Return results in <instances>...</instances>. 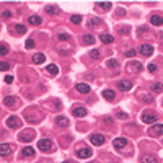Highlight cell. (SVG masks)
<instances>
[{
    "mask_svg": "<svg viewBox=\"0 0 163 163\" xmlns=\"http://www.w3.org/2000/svg\"><path fill=\"white\" fill-rule=\"evenodd\" d=\"M46 13H47V15H59L60 8L56 7V5H49V7H46Z\"/></svg>",
    "mask_w": 163,
    "mask_h": 163,
    "instance_id": "e0dca14e",
    "label": "cell"
},
{
    "mask_svg": "<svg viewBox=\"0 0 163 163\" xmlns=\"http://www.w3.org/2000/svg\"><path fill=\"white\" fill-rule=\"evenodd\" d=\"M137 96H139V98H142L144 103H153V96L147 95V93H144V91H140V93H139Z\"/></svg>",
    "mask_w": 163,
    "mask_h": 163,
    "instance_id": "44dd1931",
    "label": "cell"
},
{
    "mask_svg": "<svg viewBox=\"0 0 163 163\" xmlns=\"http://www.w3.org/2000/svg\"><path fill=\"white\" fill-rule=\"evenodd\" d=\"M140 161L142 163H158V158L150 157V155H144L142 158H140Z\"/></svg>",
    "mask_w": 163,
    "mask_h": 163,
    "instance_id": "d4e9b609",
    "label": "cell"
},
{
    "mask_svg": "<svg viewBox=\"0 0 163 163\" xmlns=\"http://www.w3.org/2000/svg\"><path fill=\"white\" fill-rule=\"evenodd\" d=\"M100 41L104 42V44H111L114 41V38L111 36V34H101V36H100Z\"/></svg>",
    "mask_w": 163,
    "mask_h": 163,
    "instance_id": "cb8c5ba5",
    "label": "cell"
},
{
    "mask_svg": "<svg viewBox=\"0 0 163 163\" xmlns=\"http://www.w3.org/2000/svg\"><path fill=\"white\" fill-rule=\"evenodd\" d=\"M150 25H153V26H161L163 25V18L160 15H152L150 16Z\"/></svg>",
    "mask_w": 163,
    "mask_h": 163,
    "instance_id": "5bb4252c",
    "label": "cell"
},
{
    "mask_svg": "<svg viewBox=\"0 0 163 163\" xmlns=\"http://www.w3.org/2000/svg\"><path fill=\"white\" fill-rule=\"evenodd\" d=\"M13 31H15L16 34H25L26 33V26H23V25H15V26H13Z\"/></svg>",
    "mask_w": 163,
    "mask_h": 163,
    "instance_id": "83f0119b",
    "label": "cell"
},
{
    "mask_svg": "<svg viewBox=\"0 0 163 163\" xmlns=\"http://www.w3.org/2000/svg\"><path fill=\"white\" fill-rule=\"evenodd\" d=\"M140 33H147V28H145V26H142V28H139V34Z\"/></svg>",
    "mask_w": 163,
    "mask_h": 163,
    "instance_id": "bcb514c9",
    "label": "cell"
},
{
    "mask_svg": "<svg viewBox=\"0 0 163 163\" xmlns=\"http://www.w3.org/2000/svg\"><path fill=\"white\" fill-rule=\"evenodd\" d=\"M25 46H26V49H33V47H34V41H33V39H28Z\"/></svg>",
    "mask_w": 163,
    "mask_h": 163,
    "instance_id": "f35d334b",
    "label": "cell"
},
{
    "mask_svg": "<svg viewBox=\"0 0 163 163\" xmlns=\"http://www.w3.org/2000/svg\"><path fill=\"white\" fill-rule=\"evenodd\" d=\"M46 70H47V73H51V75H57V73H59V69H57V65H54V64H49L46 67Z\"/></svg>",
    "mask_w": 163,
    "mask_h": 163,
    "instance_id": "4316f807",
    "label": "cell"
},
{
    "mask_svg": "<svg viewBox=\"0 0 163 163\" xmlns=\"http://www.w3.org/2000/svg\"><path fill=\"white\" fill-rule=\"evenodd\" d=\"M7 126L12 127V129H18V127L21 126V121H20L16 116H10V117L7 119Z\"/></svg>",
    "mask_w": 163,
    "mask_h": 163,
    "instance_id": "8992f818",
    "label": "cell"
},
{
    "mask_svg": "<svg viewBox=\"0 0 163 163\" xmlns=\"http://www.w3.org/2000/svg\"><path fill=\"white\" fill-rule=\"evenodd\" d=\"M91 155H93V150H91V148H80V150L77 152L78 158H90Z\"/></svg>",
    "mask_w": 163,
    "mask_h": 163,
    "instance_id": "30bf717a",
    "label": "cell"
},
{
    "mask_svg": "<svg viewBox=\"0 0 163 163\" xmlns=\"http://www.w3.org/2000/svg\"><path fill=\"white\" fill-rule=\"evenodd\" d=\"M0 47H2V49H0V54H2V56H5L7 52H8V49H7V46H5V44H2V46H0Z\"/></svg>",
    "mask_w": 163,
    "mask_h": 163,
    "instance_id": "b9f144b4",
    "label": "cell"
},
{
    "mask_svg": "<svg viewBox=\"0 0 163 163\" xmlns=\"http://www.w3.org/2000/svg\"><path fill=\"white\" fill-rule=\"evenodd\" d=\"M137 51H139L142 56L148 57V56H152V54H153V51H155V49H153V46H150V44H140Z\"/></svg>",
    "mask_w": 163,
    "mask_h": 163,
    "instance_id": "5b68a950",
    "label": "cell"
},
{
    "mask_svg": "<svg viewBox=\"0 0 163 163\" xmlns=\"http://www.w3.org/2000/svg\"><path fill=\"white\" fill-rule=\"evenodd\" d=\"M21 155L23 157H33L34 155V148L33 147H25L23 152H21Z\"/></svg>",
    "mask_w": 163,
    "mask_h": 163,
    "instance_id": "f1b7e54d",
    "label": "cell"
},
{
    "mask_svg": "<svg viewBox=\"0 0 163 163\" xmlns=\"http://www.w3.org/2000/svg\"><path fill=\"white\" fill-rule=\"evenodd\" d=\"M90 57L91 59H101V52L98 49H93V51H90Z\"/></svg>",
    "mask_w": 163,
    "mask_h": 163,
    "instance_id": "4dcf8cb0",
    "label": "cell"
},
{
    "mask_svg": "<svg viewBox=\"0 0 163 163\" xmlns=\"http://www.w3.org/2000/svg\"><path fill=\"white\" fill-rule=\"evenodd\" d=\"M33 139H34V132L33 131H23L20 134V140H21V142H31Z\"/></svg>",
    "mask_w": 163,
    "mask_h": 163,
    "instance_id": "52a82bcc",
    "label": "cell"
},
{
    "mask_svg": "<svg viewBox=\"0 0 163 163\" xmlns=\"http://www.w3.org/2000/svg\"><path fill=\"white\" fill-rule=\"evenodd\" d=\"M0 69H2V72H5V70H10V64L5 62V60H2V64H0Z\"/></svg>",
    "mask_w": 163,
    "mask_h": 163,
    "instance_id": "d590c367",
    "label": "cell"
},
{
    "mask_svg": "<svg viewBox=\"0 0 163 163\" xmlns=\"http://www.w3.org/2000/svg\"><path fill=\"white\" fill-rule=\"evenodd\" d=\"M83 42H85V44H90V46H91V44L95 42V38L91 36V34H85V36H83Z\"/></svg>",
    "mask_w": 163,
    "mask_h": 163,
    "instance_id": "f546056e",
    "label": "cell"
},
{
    "mask_svg": "<svg viewBox=\"0 0 163 163\" xmlns=\"http://www.w3.org/2000/svg\"><path fill=\"white\" fill-rule=\"evenodd\" d=\"M3 80H5V83H13V77H12V75H7Z\"/></svg>",
    "mask_w": 163,
    "mask_h": 163,
    "instance_id": "ee69618b",
    "label": "cell"
},
{
    "mask_svg": "<svg viewBox=\"0 0 163 163\" xmlns=\"http://www.w3.org/2000/svg\"><path fill=\"white\" fill-rule=\"evenodd\" d=\"M56 124L60 126V127H67L69 126V119L65 116H57L56 117Z\"/></svg>",
    "mask_w": 163,
    "mask_h": 163,
    "instance_id": "9a60e30c",
    "label": "cell"
},
{
    "mask_svg": "<svg viewBox=\"0 0 163 163\" xmlns=\"http://www.w3.org/2000/svg\"><path fill=\"white\" fill-rule=\"evenodd\" d=\"M95 7L98 8V10H109L113 5H111V2H96Z\"/></svg>",
    "mask_w": 163,
    "mask_h": 163,
    "instance_id": "2e32d148",
    "label": "cell"
},
{
    "mask_svg": "<svg viewBox=\"0 0 163 163\" xmlns=\"http://www.w3.org/2000/svg\"><path fill=\"white\" fill-rule=\"evenodd\" d=\"M87 113H88V111H87L85 108H82V106H75V108L72 109V114H73L75 117H85Z\"/></svg>",
    "mask_w": 163,
    "mask_h": 163,
    "instance_id": "ba28073f",
    "label": "cell"
},
{
    "mask_svg": "<svg viewBox=\"0 0 163 163\" xmlns=\"http://www.w3.org/2000/svg\"><path fill=\"white\" fill-rule=\"evenodd\" d=\"M90 142L93 145H96V147H101V145L106 142V135H104V134H91Z\"/></svg>",
    "mask_w": 163,
    "mask_h": 163,
    "instance_id": "3957f363",
    "label": "cell"
},
{
    "mask_svg": "<svg viewBox=\"0 0 163 163\" xmlns=\"http://www.w3.org/2000/svg\"><path fill=\"white\" fill-rule=\"evenodd\" d=\"M103 98H106V100H109V101H113L114 98H116V93H114L113 90H104V91H103Z\"/></svg>",
    "mask_w": 163,
    "mask_h": 163,
    "instance_id": "484cf974",
    "label": "cell"
},
{
    "mask_svg": "<svg viewBox=\"0 0 163 163\" xmlns=\"http://www.w3.org/2000/svg\"><path fill=\"white\" fill-rule=\"evenodd\" d=\"M150 90L153 91V93H161V91H163V85L160 82H155V83H152Z\"/></svg>",
    "mask_w": 163,
    "mask_h": 163,
    "instance_id": "ffe728a7",
    "label": "cell"
},
{
    "mask_svg": "<svg viewBox=\"0 0 163 163\" xmlns=\"http://www.w3.org/2000/svg\"><path fill=\"white\" fill-rule=\"evenodd\" d=\"M104 122H106V124H113V121L111 119H109V117H104V119H103Z\"/></svg>",
    "mask_w": 163,
    "mask_h": 163,
    "instance_id": "7dc6e473",
    "label": "cell"
},
{
    "mask_svg": "<svg viewBox=\"0 0 163 163\" xmlns=\"http://www.w3.org/2000/svg\"><path fill=\"white\" fill-rule=\"evenodd\" d=\"M150 135H163V124H155L150 129Z\"/></svg>",
    "mask_w": 163,
    "mask_h": 163,
    "instance_id": "4fadbf2b",
    "label": "cell"
},
{
    "mask_svg": "<svg viewBox=\"0 0 163 163\" xmlns=\"http://www.w3.org/2000/svg\"><path fill=\"white\" fill-rule=\"evenodd\" d=\"M90 163H95V161H90Z\"/></svg>",
    "mask_w": 163,
    "mask_h": 163,
    "instance_id": "681fc988",
    "label": "cell"
},
{
    "mask_svg": "<svg viewBox=\"0 0 163 163\" xmlns=\"http://www.w3.org/2000/svg\"><path fill=\"white\" fill-rule=\"evenodd\" d=\"M100 25H101V21L98 18H88V21H87L88 28H96V26H100Z\"/></svg>",
    "mask_w": 163,
    "mask_h": 163,
    "instance_id": "603a6c76",
    "label": "cell"
},
{
    "mask_svg": "<svg viewBox=\"0 0 163 163\" xmlns=\"http://www.w3.org/2000/svg\"><path fill=\"white\" fill-rule=\"evenodd\" d=\"M129 31H131L129 26H119V28H117V33H124V34H127Z\"/></svg>",
    "mask_w": 163,
    "mask_h": 163,
    "instance_id": "e575fe53",
    "label": "cell"
},
{
    "mask_svg": "<svg viewBox=\"0 0 163 163\" xmlns=\"http://www.w3.org/2000/svg\"><path fill=\"white\" fill-rule=\"evenodd\" d=\"M62 163H70V161H62Z\"/></svg>",
    "mask_w": 163,
    "mask_h": 163,
    "instance_id": "c3c4849f",
    "label": "cell"
},
{
    "mask_svg": "<svg viewBox=\"0 0 163 163\" xmlns=\"http://www.w3.org/2000/svg\"><path fill=\"white\" fill-rule=\"evenodd\" d=\"M57 38L60 39V41H67V39H70V36L67 33H60V34H57Z\"/></svg>",
    "mask_w": 163,
    "mask_h": 163,
    "instance_id": "8d00e7d4",
    "label": "cell"
},
{
    "mask_svg": "<svg viewBox=\"0 0 163 163\" xmlns=\"http://www.w3.org/2000/svg\"><path fill=\"white\" fill-rule=\"evenodd\" d=\"M142 121L145 124H155L157 122V114H153L152 111H145L142 114Z\"/></svg>",
    "mask_w": 163,
    "mask_h": 163,
    "instance_id": "277c9868",
    "label": "cell"
},
{
    "mask_svg": "<svg viewBox=\"0 0 163 163\" xmlns=\"http://www.w3.org/2000/svg\"><path fill=\"white\" fill-rule=\"evenodd\" d=\"M135 54H137V51H135V49H129V51L126 52V56H127V57H134Z\"/></svg>",
    "mask_w": 163,
    "mask_h": 163,
    "instance_id": "60d3db41",
    "label": "cell"
},
{
    "mask_svg": "<svg viewBox=\"0 0 163 163\" xmlns=\"http://www.w3.org/2000/svg\"><path fill=\"white\" fill-rule=\"evenodd\" d=\"M113 145H114V148H122V147H126L127 145V139H124V137H117V139H114V142H113Z\"/></svg>",
    "mask_w": 163,
    "mask_h": 163,
    "instance_id": "8fae6325",
    "label": "cell"
},
{
    "mask_svg": "<svg viewBox=\"0 0 163 163\" xmlns=\"http://www.w3.org/2000/svg\"><path fill=\"white\" fill-rule=\"evenodd\" d=\"M122 15H126V10L124 8H119V10H117V16H122Z\"/></svg>",
    "mask_w": 163,
    "mask_h": 163,
    "instance_id": "f6af8a7d",
    "label": "cell"
},
{
    "mask_svg": "<svg viewBox=\"0 0 163 163\" xmlns=\"http://www.w3.org/2000/svg\"><path fill=\"white\" fill-rule=\"evenodd\" d=\"M28 21H29L31 25H34V26H39V25L42 23L41 16H38V15H33V16H29V18H28Z\"/></svg>",
    "mask_w": 163,
    "mask_h": 163,
    "instance_id": "7402d4cb",
    "label": "cell"
},
{
    "mask_svg": "<svg viewBox=\"0 0 163 163\" xmlns=\"http://www.w3.org/2000/svg\"><path fill=\"white\" fill-rule=\"evenodd\" d=\"M44 60H46V56L41 54V52H38V54L33 56V62H34V64H42Z\"/></svg>",
    "mask_w": 163,
    "mask_h": 163,
    "instance_id": "d6986e66",
    "label": "cell"
},
{
    "mask_svg": "<svg viewBox=\"0 0 163 163\" xmlns=\"http://www.w3.org/2000/svg\"><path fill=\"white\" fill-rule=\"evenodd\" d=\"M75 88H77L78 91H80V93H90V90H91V88L88 87L87 83H77Z\"/></svg>",
    "mask_w": 163,
    "mask_h": 163,
    "instance_id": "ac0fdd59",
    "label": "cell"
},
{
    "mask_svg": "<svg viewBox=\"0 0 163 163\" xmlns=\"http://www.w3.org/2000/svg\"><path fill=\"white\" fill-rule=\"evenodd\" d=\"M116 117H117V119H127V117H129V116H127L126 113L119 111V113H116Z\"/></svg>",
    "mask_w": 163,
    "mask_h": 163,
    "instance_id": "74e56055",
    "label": "cell"
},
{
    "mask_svg": "<svg viewBox=\"0 0 163 163\" xmlns=\"http://www.w3.org/2000/svg\"><path fill=\"white\" fill-rule=\"evenodd\" d=\"M117 88H119L121 91H129L131 88H132V82H129V80H121V82H117Z\"/></svg>",
    "mask_w": 163,
    "mask_h": 163,
    "instance_id": "9c48e42d",
    "label": "cell"
},
{
    "mask_svg": "<svg viewBox=\"0 0 163 163\" xmlns=\"http://www.w3.org/2000/svg\"><path fill=\"white\" fill-rule=\"evenodd\" d=\"M38 148L39 150H44V152H49V150L54 148V144H52L51 139H41L38 142Z\"/></svg>",
    "mask_w": 163,
    "mask_h": 163,
    "instance_id": "7a4b0ae2",
    "label": "cell"
},
{
    "mask_svg": "<svg viewBox=\"0 0 163 163\" xmlns=\"http://www.w3.org/2000/svg\"><path fill=\"white\" fill-rule=\"evenodd\" d=\"M15 98H13V96H7L5 100H3V103L7 104V106H15V101H13Z\"/></svg>",
    "mask_w": 163,
    "mask_h": 163,
    "instance_id": "1f68e13d",
    "label": "cell"
},
{
    "mask_svg": "<svg viewBox=\"0 0 163 163\" xmlns=\"http://www.w3.org/2000/svg\"><path fill=\"white\" fill-rule=\"evenodd\" d=\"M108 67H111V69H116V67H119V64H117V60H114V59H109V60H108Z\"/></svg>",
    "mask_w": 163,
    "mask_h": 163,
    "instance_id": "d6a6232c",
    "label": "cell"
},
{
    "mask_svg": "<svg viewBox=\"0 0 163 163\" xmlns=\"http://www.w3.org/2000/svg\"><path fill=\"white\" fill-rule=\"evenodd\" d=\"M157 70H158V67H157V65H155V64H148V72H152V73H155V72H157Z\"/></svg>",
    "mask_w": 163,
    "mask_h": 163,
    "instance_id": "ab89813d",
    "label": "cell"
},
{
    "mask_svg": "<svg viewBox=\"0 0 163 163\" xmlns=\"http://www.w3.org/2000/svg\"><path fill=\"white\" fill-rule=\"evenodd\" d=\"M70 21H72V23H75V25H78V23L82 21V16H80V15H72Z\"/></svg>",
    "mask_w": 163,
    "mask_h": 163,
    "instance_id": "836d02e7",
    "label": "cell"
},
{
    "mask_svg": "<svg viewBox=\"0 0 163 163\" xmlns=\"http://www.w3.org/2000/svg\"><path fill=\"white\" fill-rule=\"evenodd\" d=\"M127 72L129 73H140L142 72V69H144V65L139 62V60H131L129 64H127Z\"/></svg>",
    "mask_w": 163,
    "mask_h": 163,
    "instance_id": "6da1fadb",
    "label": "cell"
},
{
    "mask_svg": "<svg viewBox=\"0 0 163 163\" xmlns=\"http://www.w3.org/2000/svg\"><path fill=\"white\" fill-rule=\"evenodd\" d=\"M2 16H3L5 20H7V18H12V12H3V13H2Z\"/></svg>",
    "mask_w": 163,
    "mask_h": 163,
    "instance_id": "7bdbcfd3",
    "label": "cell"
},
{
    "mask_svg": "<svg viewBox=\"0 0 163 163\" xmlns=\"http://www.w3.org/2000/svg\"><path fill=\"white\" fill-rule=\"evenodd\" d=\"M12 150H13V147H12V145H8V144H2V145H0V155H2V157H7L8 153H12Z\"/></svg>",
    "mask_w": 163,
    "mask_h": 163,
    "instance_id": "7c38bea8",
    "label": "cell"
}]
</instances>
